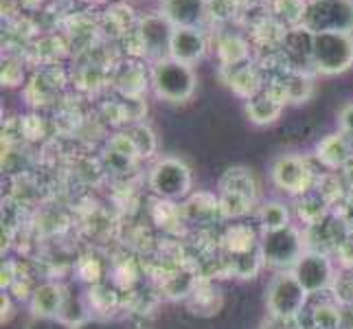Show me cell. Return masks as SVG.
Returning a JSON list of instances; mask_svg holds the SVG:
<instances>
[{"label":"cell","mask_w":353,"mask_h":329,"mask_svg":"<svg viewBox=\"0 0 353 329\" xmlns=\"http://www.w3.org/2000/svg\"><path fill=\"white\" fill-rule=\"evenodd\" d=\"M150 90L165 103H187L198 92L196 66L182 64L178 59L163 57L150 66Z\"/></svg>","instance_id":"obj_1"},{"label":"cell","mask_w":353,"mask_h":329,"mask_svg":"<svg viewBox=\"0 0 353 329\" xmlns=\"http://www.w3.org/2000/svg\"><path fill=\"white\" fill-rule=\"evenodd\" d=\"M310 68L321 77H340L353 68V33H312Z\"/></svg>","instance_id":"obj_2"},{"label":"cell","mask_w":353,"mask_h":329,"mask_svg":"<svg viewBox=\"0 0 353 329\" xmlns=\"http://www.w3.org/2000/svg\"><path fill=\"white\" fill-rule=\"evenodd\" d=\"M148 185L158 200H187L193 193V172L185 158L161 156L150 167Z\"/></svg>","instance_id":"obj_3"},{"label":"cell","mask_w":353,"mask_h":329,"mask_svg":"<svg viewBox=\"0 0 353 329\" xmlns=\"http://www.w3.org/2000/svg\"><path fill=\"white\" fill-rule=\"evenodd\" d=\"M303 252H305V243H303V233L299 226L290 224L276 230H261L259 255L263 266L274 268L279 272L292 270Z\"/></svg>","instance_id":"obj_4"},{"label":"cell","mask_w":353,"mask_h":329,"mask_svg":"<svg viewBox=\"0 0 353 329\" xmlns=\"http://www.w3.org/2000/svg\"><path fill=\"white\" fill-rule=\"evenodd\" d=\"M307 290L299 283L292 270L276 272L265 288V308L279 321H292L305 310Z\"/></svg>","instance_id":"obj_5"},{"label":"cell","mask_w":353,"mask_h":329,"mask_svg":"<svg viewBox=\"0 0 353 329\" xmlns=\"http://www.w3.org/2000/svg\"><path fill=\"white\" fill-rule=\"evenodd\" d=\"M272 187L285 198H301L314 185V169L307 156L301 154H279L270 165Z\"/></svg>","instance_id":"obj_6"},{"label":"cell","mask_w":353,"mask_h":329,"mask_svg":"<svg viewBox=\"0 0 353 329\" xmlns=\"http://www.w3.org/2000/svg\"><path fill=\"white\" fill-rule=\"evenodd\" d=\"M301 29L310 33H353V0H314Z\"/></svg>","instance_id":"obj_7"},{"label":"cell","mask_w":353,"mask_h":329,"mask_svg":"<svg viewBox=\"0 0 353 329\" xmlns=\"http://www.w3.org/2000/svg\"><path fill=\"white\" fill-rule=\"evenodd\" d=\"M174 27L169 24L158 11L145 14L139 18L137 27L132 29V35L141 44V57H148L150 62L169 57V42H172Z\"/></svg>","instance_id":"obj_8"},{"label":"cell","mask_w":353,"mask_h":329,"mask_svg":"<svg viewBox=\"0 0 353 329\" xmlns=\"http://www.w3.org/2000/svg\"><path fill=\"white\" fill-rule=\"evenodd\" d=\"M292 272L299 279V283L307 290V295H321L334 283V263L319 250L303 252L296 266L292 268Z\"/></svg>","instance_id":"obj_9"},{"label":"cell","mask_w":353,"mask_h":329,"mask_svg":"<svg viewBox=\"0 0 353 329\" xmlns=\"http://www.w3.org/2000/svg\"><path fill=\"white\" fill-rule=\"evenodd\" d=\"M211 42L204 27H178L172 33L169 42V57L178 59L182 64L198 66L209 55Z\"/></svg>","instance_id":"obj_10"},{"label":"cell","mask_w":353,"mask_h":329,"mask_svg":"<svg viewBox=\"0 0 353 329\" xmlns=\"http://www.w3.org/2000/svg\"><path fill=\"white\" fill-rule=\"evenodd\" d=\"M314 158L325 169H332V172L347 169L353 163V137H349L343 130L325 134V137L314 145Z\"/></svg>","instance_id":"obj_11"},{"label":"cell","mask_w":353,"mask_h":329,"mask_svg":"<svg viewBox=\"0 0 353 329\" xmlns=\"http://www.w3.org/2000/svg\"><path fill=\"white\" fill-rule=\"evenodd\" d=\"M156 11L174 29L204 27V22L209 20V3L206 0H158Z\"/></svg>","instance_id":"obj_12"},{"label":"cell","mask_w":353,"mask_h":329,"mask_svg":"<svg viewBox=\"0 0 353 329\" xmlns=\"http://www.w3.org/2000/svg\"><path fill=\"white\" fill-rule=\"evenodd\" d=\"M217 187H220V193H228V196H239L248 202H257V196H259V182L254 178L252 169L243 167V165H237V167H228L226 172L222 174L220 182H217Z\"/></svg>","instance_id":"obj_13"},{"label":"cell","mask_w":353,"mask_h":329,"mask_svg":"<svg viewBox=\"0 0 353 329\" xmlns=\"http://www.w3.org/2000/svg\"><path fill=\"white\" fill-rule=\"evenodd\" d=\"M283 110H285V103L279 101L276 97L268 90H263L257 97H252L248 101H243V114H246V119L257 128L274 126L276 121L281 119Z\"/></svg>","instance_id":"obj_14"},{"label":"cell","mask_w":353,"mask_h":329,"mask_svg":"<svg viewBox=\"0 0 353 329\" xmlns=\"http://www.w3.org/2000/svg\"><path fill=\"white\" fill-rule=\"evenodd\" d=\"M259 239H261V233H257V228L239 222L226 228L222 241L228 255L233 257V261H237V259L248 257V255L259 252Z\"/></svg>","instance_id":"obj_15"},{"label":"cell","mask_w":353,"mask_h":329,"mask_svg":"<svg viewBox=\"0 0 353 329\" xmlns=\"http://www.w3.org/2000/svg\"><path fill=\"white\" fill-rule=\"evenodd\" d=\"M215 55H217V59H220V64H222L224 70L237 68L241 64L250 62L252 46L241 33H226V35H220V38H217Z\"/></svg>","instance_id":"obj_16"},{"label":"cell","mask_w":353,"mask_h":329,"mask_svg":"<svg viewBox=\"0 0 353 329\" xmlns=\"http://www.w3.org/2000/svg\"><path fill=\"white\" fill-rule=\"evenodd\" d=\"M226 72H228V77H226L228 88L243 101H248V99H252V97H257L265 90L261 72L252 62L241 64L237 68H228Z\"/></svg>","instance_id":"obj_17"},{"label":"cell","mask_w":353,"mask_h":329,"mask_svg":"<svg viewBox=\"0 0 353 329\" xmlns=\"http://www.w3.org/2000/svg\"><path fill=\"white\" fill-rule=\"evenodd\" d=\"M66 303V288L59 283H42L33 290L29 308L33 316H62Z\"/></svg>","instance_id":"obj_18"},{"label":"cell","mask_w":353,"mask_h":329,"mask_svg":"<svg viewBox=\"0 0 353 329\" xmlns=\"http://www.w3.org/2000/svg\"><path fill=\"white\" fill-rule=\"evenodd\" d=\"M307 7L310 0H270L268 3L270 18L281 24L285 31H294L303 27L307 16Z\"/></svg>","instance_id":"obj_19"},{"label":"cell","mask_w":353,"mask_h":329,"mask_svg":"<svg viewBox=\"0 0 353 329\" xmlns=\"http://www.w3.org/2000/svg\"><path fill=\"white\" fill-rule=\"evenodd\" d=\"M254 219L261 230H276L292 224V211L285 200H263L254 209Z\"/></svg>","instance_id":"obj_20"},{"label":"cell","mask_w":353,"mask_h":329,"mask_svg":"<svg viewBox=\"0 0 353 329\" xmlns=\"http://www.w3.org/2000/svg\"><path fill=\"white\" fill-rule=\"evenodd\" d=\"M117 88L123 97H143V92L150 90V70L139 62L123 64L117 75Z\"/></svg>","instance_id":"obj_21"},{"label":"cell","mask_w":353,"mask_h":329,"mask_svg":"<svg viewBox=\"0 0 353 329\" xmlns=\"http://www.w3.org/2000/svg\"><path fill=\"white\" fill-rule=\"evenodd\" d=\"M3 86L5 88H22L27 83V68H24V62L20 57L9 55L3 59Z\"/></svg>","instance_id":"obj_22"},{"label":"cell","mask_w":353,"mask_h":329,"mask_svg":"<svg viewBox=\"0 0 353 329\" xmlns=\"http://www.w3.org/2000/svg\"><path fill=\"white\" fill-rule=\"evenodd\" d=\"M27 329H72V325L59 316H31Z\"/></svg>","instance_id":"obj_23"},{"label":"cell","mask_w":353,"mask_h":329,"mask_svg":"<svg viewBox=\"0 0 353 329\" xmlns=\"http://www.w3.org/2000/svg\"><path fill=\"white\" fill-rule=\"evenodd\" d=\"M72 329H123V325H119L117 321H105V319H83L79 323L72 325Z\"/></svg>","instance_id":"obj_24"},{"label":"cell","mask_w":353,"mask_h":329,"mask_svg":"<svg viewBox=\"0 0 353 329\" xmlns=\"http://www.w3.org/2000/svg\"><path fill=\"white\" fill-rule=\"evenodd\" d=\"M338 130H343L349 137H353V101L345 103L338 110Z\"/></svg>","instance_id":"obj_25"},{"label":"cell","mask_w":353,"mask_h":329,"mask_svg":"<svg viewBox=\"0 0 353 329\" xmlns=\"http://www.w3.org/2000/svg\"><path fill=\"white\" fill-rule=\"evenodd\" d=\"M9 306H11V297L9 295H3V323L9 321V316L14 312H9Z\"/></svg>","instance_id":"obj_26"},{"label":"cell","mask_w":353,"mask_h":329,"mask_svg":"<svg viewBox=\"0 0 353 329\" xmlns=\"http://www.w3.org/2000/svg\"><path fill=\"white\" fill-rule=\"evenodd\" d=\"M92 3H108V0H92Z\"/></svg>","instance_id":"obj_27"},{"label":"cell","mask_w":353,"mask_h":329,"mask_svg":"<svg viewBox=\"0 0 353 329\" xmlns=\"http://www.w3.org/2000/svg\"><path fill=\"white\" fill-rule=\"evenodd\" d=\"M206 3H215V0H206Z\"/></svg>","instance_id":"obj_28"},{"label":"cell","mask_w":353,"mask_h":329,"mask_svg":"<svg viewBox=\"0 0 353 329\" xmlns=\"http://www.w3.org/2000/svg\"><path fill=\"white\" fill-rule=\"evenodd\" d=\"M310 3H314V0H310Z\"/></svg>","instance_id":"obj_29"}]
</instances>
